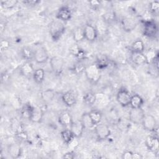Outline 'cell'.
<instances>
[{
  "instance_id": "f35d334b",
  "label": "cell",
  "mask_w": 159,
  "mask_h": 159,
  "mask_svg": "<svg viewBox=\"0 0 159 159\" xmlns=\"http://www.w3.org/2000/svg\"><path fill=\"white\" fill-rule=\"evenodd\" d=\"M75 157V153L73 150L69 151L65 153L63 156L62 157L63 158H67V159H73Z\"/></svg>"
},
{
  "instance_id": "4dcf8cb0",
  "label": "cell",
  "mask_w": 159,
  "mask_h": 159,
  "mask_svg": "<svg viewBox=\"0 0 159 159\" xmlns=\"http://www.w3.org/2000/svg\"><path fill=\"white\" fill-rule=\"evenodd\" d=\"M73 37L74 40L76 42H81L82 40H83L84 39L83 29L81 27H77L74 29L73 32Z\"/></svg>"
},
{
  "instance_id": "e575fe53",
  "label": "cell",
  "mask_w": 159,
  "mask_h": 159,
  "mask_svg": "<svg viewBox=\"0 0 159 159\" xmlns=\"http://www.w3.org/2000/svg\"><path fill=\"white\" fill-rule=\"evenodd\" d=\"M149 10L153 14H157L159 11V2L158 1H154L150 3Z\"/></svg>"
},
{
  "instance_id": "30bf717a",
  "label": "cell",
  "mask_w": 159,
  "mask_h": 159,
  "mask_svg": "<svg viewBox=\"0 0 159 159\" xmlns=\"http://www.w3.org/2000/svg\"><path fill=\"white\" fill-rule=\"evenodd\" d=\"M83 32L84 39L89 42H94L98 37V30L96 28L90 24H88L84 26Z\"/></svg>"
},
{
  "instance_id": "484cf974",
  "label": "cell",
  "mask_w": 159,
  "mask_h": 159,
  "mask_svg": "<svg viewBox=\"0 0 159 159\" xmlns=\"http://www.w3.org/2000/svg\"><path fill=\"white\" fill-rule=\"evenodd\" d=\"M32 78L37 84H41L45 78V71L42 68H37L35 70Z\"/></svg>"
},
{
  "instance_id": "e0dca14e",
  "label": "cell",
  "mask_w": 159,
  "mask_h": 159,
  "mask_svg": "<svg viewBox=\"0 0 159 159\" xmlns=\"http://www.w3.org/2000/svg\"><path fill=\"white\" fill-rule=\"evenodd\" d=\"M131 61L138 66H141L146 64L148 62V60L146 55L140 52H132L130 56Z\"/></svg>"
},
{
  "instance_id": "d6a6232c",
  "label": "cell",
  "mask_w": 159,
  "mask_h": 159,
  "mask_svg": "<svg viewBox=\"0 0 159 159\" xmlns=\"http://www.w3.org/2000/svg\"><path fill=\"white\" fill-rule=\"evenodd\" d=\"M32 107H33V106L32 105H30V104H29V103H27L24 106H23V107H22L21 111H20L22 116L24 118H27V119H29Z\"/></svg>"
},
{
  "instance_id": "4316f807",
  "label": "cell",
  "mask_w": 159,
  "mask_h": 159,
  "mask_svg": "<svg viewBox=\"0 0 159 159\" xmlns=\"http://www.w3.org/2000/svg\"><path fill=\"white\" fill-rule=\"evenodd\" d=\"M70 53L72 55H73L76 57L78 58L80 60H82V59H83L84 58V56H85L84 52L83 50V49H81L76 44L73 45L70 47Z\"/></svg>"
},
{
  "instance_id": "ba28073f",
  "label": "cell",
  "mask_w": 159,
  "mask_h": 159,
  "mask_svg": "<svg viewBox=\"0 0 159 159\" xmlns=\"http://www.w3.org/2000/svg\"><path fill=\"white\" fill-rule=\"evenodd\" d=\"M49 58L48 52L45 47H39L34 50V60L39 64L45 63Z\"/></svg>"
},
{
  "instance_id": "7402d4cb",
  "label": "cell",
  "mask_w": 159,
  "mask_h": 159,
  "mask_svg": "<svg viewBox=\"0 0 159 159\" xmlns=\"http://www.w3.org/2000/svg\"><path fill=\"white\" fill-rule=\"evenodd\" d=\"M143 98L140 95L135 94L132 95L129 105L131 108H139L142 107L143 104Z\"/></svg>"
},
{
  "instance_id": "1f68e13d",
  "label": "cell",
  "mask_w": 159,
  "mask_h": 159,
  "mask_svg": "<svg viewBox=\"0 0 159 159\" xmlns=\"http://www.w3.org/2000/svg\"><path fill=\"white\" fill-rule=\"evenodd\" d=\"M96 64L100 70H102L106 68L109 65V60L105 55H100L97 58Z\"/></svg>"
},
{
  "instance_id": "44dd1931",
  "label": "cell",
  "mask_w": 159,
  "mask_h": 159,
  "mask_svg": "<svg viewBox=\"0 0 159 159\" xmlns=\"http://www.w3.org/2000/svg\"><path fill=\"white\" fill-rule=\"evenodd\" d=\"M55 96V92L52 89H47L40 93V97L44 102L48 103L53 101Z\"/></svg>"
},
{
  "instance_id": "ffe728a7",
  "label": "cell",
  "mask_w": 159,
  "mask_h": 159,
  "mask_svg": "<svg viewBox=\"0 0 159 159\" xmlns=\"http://www.w3.org/2000/svg\"><path fill=\"white\" fill-rule=\"evenodd\" d=\"M34 71L35 70L34 68L33 65L29 61L24 63L20 68V74L25 77L32 76Z\"/></svg>"
},
{
  "instance_id": "8992f818",
  "label": "cell",
  "mask_w": 159,
  "mask_h": 159,
  "mask_svg": "<svg viewBox=\"0 0 159 159\" xmlns=\"http://www.w3.org/2000/svg\"><path fill=\"white\" fill-rule=\"evenodd\" d=\"M94 130L98 139L99 140H106L111 135V130L109 126L102 122L94 126Z\"/></svg>"
},
{
  "instance_id": "f1b7e54d",
  "label": "cell",
  "mask_w": 159,
  "mask_h": 159,
  "mask_svg": "<svg viewBox=\"0 0 159 159\" xmlns=\"http://www.w3.org/2000/svg\"><path fill=\"white\" fill-rule=\"evenodd\" d=\"M131 49L133 52L143 53L145 49L143 42L140 39H137L131 44Z\"/></svg>"
},
{
  "instance_id": "836d02e7",
  "label": "cell",
  "mask_w": 159,
  "mask_h": 159,
  "mask_svg": "<svg viewBox=\"0 0 159 159\" xmlns=\"http://www.w3.org/2000/svg\"><path fill=\"white\" fill-rule=\"evenodd\" d=\"M17 3L18 1L17 0H6L1 1V6L5 9H12L16 6Z\"/></svg>"
},
{
  "instance_id": "52a82bcc",
  "label": "cell",
  "mask_w": 159,
  "mask_h": 159,
  "mask_svg": "<svg viewBox=\"0 0 159 159\" xmlns=\"http://www.w3.org/2000/svg\"><path fill=\"white\" fill-rule=\"evenodd\" d=\"M145 114L142 107L131 108L129 111V120L135 124H141Z\"/></svg>"
},
{
  "instance_id": "d6986e66",
  "label": "cell",
  "mask_w": 159,
  "mask_h": 159,
  "mask_svg": "<svg viewBox=\"0 0 159 159\" xmlns=\"http://www.w3.org/2000/svg\"><path fill=\"white\" fill-rule=\"evenodd\" d=\"M137 25V21L131 17H125L122 20V26L123 29L126 32L134 30Z\"/></svg>"
},
{
  "instance_id": "d590c367",
  "label": "cell",
  "mask_w": 159,
  "mask_h": 159,
  "mask_svg": "<svg viewBox=\"0 0 159 159\" xmlns=\"http://www.w3.org/2000/svg\"><path fill=\"white\" fill-rule=\"evenodd\" d=\"M86 68V66H83V65L81 63H78L76 64V65L75 66L74 68V70L76 72H77L78 73H80L83 71H84V70Z\"/></svg>"
},
{
  "instance_id": "b9f144b4",
  "label": "cell",
  "mask_w": 159,
  "mask_h": 159,
  "mask_svg": "<svg viewBox=\"0 0 159 159\" xmlns=\"http://www.w3.org/2000/svg\"><path fill=\"white\" fill-rule=\"evenodd\" d=\"M143 158V156L139 153H135V152H133V155H132V159H141Z\"/></svg>"
},
{
  "instance_id": "7c38bea8",
  "label": "cell",
  "mask_w": 159,
  "mask_h": 159,
  "mask_svg": "<svg viewBox=\"0 0 159 159\" xmlns=\"http://www.w3.org/2000/svg\"><path fill=\"white\" fill-rule=\"evenodd\" d=\"M58 122L63 127L70 126L73 122V118L71 113L68 111H63L58 115Z\"/></svg>"
},
{
  "instance_id": "f546056e",
  "label": "cell",
  "mask_w": 159,
  "mask_h": 159,
  "mask_svg": "<svg viewBox=\"0 0 159 159\" xmlns=\"http://www.w3.org/2000/svg\"><path fill=\"white\" fill-rule=\"evenodd\" d=\"M81 121L84 127V129H91L93 127H94V125H93L91 118L89 116L88 112H85L83 113L81 117Z\"/></svg>"
},
{
  "instance_id": "5b68a950",
  "label": "cell",
  "mask_w": 159,
  "mask_h": 159,
  "mask_svg": "<svg viewBox=\"0 0 159 159\" xmlns=\"http://www.w3.org/2000/svg\"><path fill=\"white\" fill-rule=\"evenodd\" d=\"M158 25L153 20H147L145 22L143 28V34L147 37H154L158 33Z\"/></svg>"
},
{
  "instance_id": "9a60e30c",
  "label": "cell",
  "mask_w": 159,
  "mask_h": 159,
  "mask_svg": "<svg viewBox=\"0 0 159 159\" xmlns=\"http://www.w3.org/2000/svg\"><path fill=\"white\" fill-rule=\"evenodd\" d=\"M71 16L72 14L70 8L66 6H63L58 9L56 17L57 19L62 22H66L71 19Z\"/></svg>"
},
{
  "instance_id": "8fae6325",
  "label": "cell",
  "mask_w": 159,
  "mask_h": 159,
  "mask_svg": "<svg viewBox=\"0 0 159 159\" xmlns=\"http://www.w3.org/2000/svg\"><path fill=\"white\" fill-rule=\"evenodd\" d=\"M43 116V109L40 106H33L29 120L34 123H39L42 121Z\"/></svg>"
},
{
  "instance_id": "3957f363",
  "label": "cell",
  "mask_w": 159,
  "mask_h": 159,
  "mask_svg": "<svg viewBox=\"0 0 159 159\" xmlns=\"http://www.w3.org/2000/svg\"><path fill=\"white\" fill-rule=\"evenodd\" d=\"M65 61L63 58L59 56L52 57L50 60V65L53 73L60 75L63 71Z\"/></svg>"
},
{
  "instance_id": "8d00e7d4",
  "label": "cell",
  "mask_w": 159,
  "mask_h": 159,
  "mask_svg": "<svg viewBox=\"0 0 159 159\" xmlns=\"http://www.w3.org/2000/svg\"><path fill=\"white\" fill-rule=\"evenodd\" d=\"M132 155L133 152L130 150H125L122 154L121 158L122 159H132Z\"/></svg>"
},
{
  "instance_id": "60d3db41",
  "label": "cell",
  "mask_w": 159,
  "mask_h": 159,
  "mask_svg": "<svg viewBox=\"0 0 159 159\" xmlns=\"http://www.w3.org/2000/svg\"><path fill=\"white\" fill-rule=\"evenodd\" d=\"M89 4H90V6L93 7H96L98 6H99V5H100V2L98 1H91L89 2Z\"/></svg>"
},
{
  "instance_id": "4fadbf2b",
  "label": "cell",
  "mask_w": 159,
  "mask_h": 159,
  "mask_svg": "<svg viewBox=\"0 0 159 159\" xmlns=\"http://www.w3.org/2000/svg\"><path fill=\"white\" fill-rule=\"evenodd\" d=\"M70 127V129L76 138H80L82 135L83 130H84V127L80 119L73 121Z\"/></svg>"
},
{
  "instance_id": "9c48e42d",
  "label": "cell",
  "mask_w": 159,
  "mask_h": 159,
  "mask_svg": "<svg viewBox=\"0 0 159 159\" xmlns=\"http://www.w3.org/2000/svg\"><path fill=\"white\" fill-rule=\"evenodd\" d=\"M141 124L146 130L151 132H153L157 127L156 119L151 114H145Z\"/></svg>"
},
{
  "instance_id": "6da1fadb",
  "label": "cell",
  "mask_w": 159,
  "mask_h": 159,
  "mask_svg": "<svg viewBox=\"0 0 159 159\" xmlns=\"http://www.w3.org/2000/svg\"><path fill=\"white\" fill-rule=\"evenodd\" d=\"M50 35L53 41L58 40L65 31L63 22L57 19L53 20L48 25Z\"/></svg>"
},
{
  "instance_id": "603a6c76",
  "label": "cell",
  "mask_w": 159,
  "mask_h": 159,
  "mask_svg": "<svg viewBox=\"0 0 159 159\" xmlns=\"http://www.w3.org/2000/svg\"><path fill=\"white\" fill-rule=\"evenodd\" d=\"M88 114L94 126L101 122L102 117V114L99 110H97V109L91 110L90 112H88Z\"/></svg>"
},
{
  "instance_id": "cb8c5ba5",
  "label": "cell",
  "mask_w": 159,
  "mask_h": 159,
  "mask_svg": "<svg viewBox=\"0 0 159 159\" xmlns=\"http://www.w3.org/2000/svg\"><path fill=\"white\" fill-rule=\"evenodd\" d=\"M60 136L63 142L68 145L75 138V136L70 129H64L60 132Z\"/></svg>"
},
{
  "instance_id": "d4e9b609",
  "label": "cell",
  "mask_w": 159,
  "mask_h": 159,
  "mask_svg": "<svg viewBox=\"0 0 159 159\" xmlns=\"http://www.w3.org/2000/svg\"><path fill=\"white\" fill-rule=\"evenodd\" d=\"M96 100H97L96 94L92 91L87 92L86 93H85V94L83 96L84 102L89 106H91L94 105Z\"/></svg>"
},
{
  "instance_id": "ac0fdd59",
  "label": "cell",
  "mask_w": 159,
  "mask_h": 159,
  "mask_svg": "<svg viewBox=\"0 0 159 159\" xmlns=\"http://www.w3.org/2000/svg\"><path fill=\"white\" fill-rule=\"evenodd\" d=\"M61 99L63 103L70 107L73 106L76 102V96L71 91H68L64 93L61 96Z\"/></svg>"
},
{
  "instance_id": "83f0119b",
  "label": "cell",
  "mask_w": 159,
  "mask_h": 159,
  "mask_svg": "<svg viewBox=\"0 0 159 159\" xmlns=\"http://www.w3.org/2000/svg\"><path fill=\"white\" fill-rule=\"evenodd\" d=\"M20 53L22 58L27 61H29L34 59V51L32 50V48L29 47H23L21 49Z\"/></svg>"
},
{
  "instance_id": "ab89813d",
  "label": "cell",
  "mask_w": 159,
  "mask_h": 159,
  "mask_svg": "<svg viewBox=\"0 0 159 159\" xmlns=\"http://www.w3.org/2000/svg\"><path fill=\"white\" fill-rule=\"evenodd\" d=\"M23 2L25 4H27L28 6H34L37 5L40 2V1H37V0H27L25 1H23Z\"/></svg>"
},
{
  "instance_id": "74e56055",
  "label": "cell",
  "mask_w": 159,
  "mask_h": 159,
  "mask_svg": "<svg viewBox=\"0 0 159 159\" xmlns=\"http://www.w3.org/2000/svg\"><path fill=\"white\" fill-rule=\"evenodd\" d=\"M10 46V43L7 40H2L1 41V50H5L7 49Z\"/></svg>"
},
{
  "instance_id": "2e32d148",
  "label": "cell",
  "mask_w": 159,
  "mask_h": 159,
  "mask_svg": "<svg viewBox=\"0 0 159 159\" xmlns=\"http://www.w3.org/2000/svg\"><path fill=\"white\" fill-rule=\"evenodd\" d=\"M21 147L18 143L12 142L7 147V153L12 158H18L21 155Z\"/></svg>"
},
{
  "instance_id": "7a4b0ae2",
  "label": "cell",
  "mask_w": 159,
  "mask_h": 159,
  "mask_svg": "<svg viewBox=\"0 0 159 159\" xmlns=\"http://www.w3.org/2000/svg\"><path fill=\"white\" fill-rule=\"evenodd\" d=\"M84 73L86 78L93 84L97 83L101 78V70L96 63L90 64L86 66Z\"/></svg>"
},
{
  "instance_id": "277c9868",
  "label": "cell",
  "mask_w": 159,
  "mask_h": 159,
  "mask_svg": "<svg viewBox=\"0 0 159 159\" xmlns=\"http://www.w3.org/2000/svg\"><path fill=\"white\" fill-rule=\"evenodd\" d=\"M131 96V94L126 88H121L117 93L116 99L122 106L126 107L130 104Z\"/></svg>"
},
{
  "instance_id": "5bb4252c",
  "label": "cell",
  "mask_w": 159,
  "mask_h": 159,
  "mask_svg": "<svg viewBox=\"0 0 159 159\" xmlns=\"http://www.w3.org/2000/svg\"><path fill=\"white\" fill-rule=\"evenodd\" d=\"M145 145L148 150L154 152H158V137L154 135L147 136L145 140Z\"/></svg>"
}]
</instances>
